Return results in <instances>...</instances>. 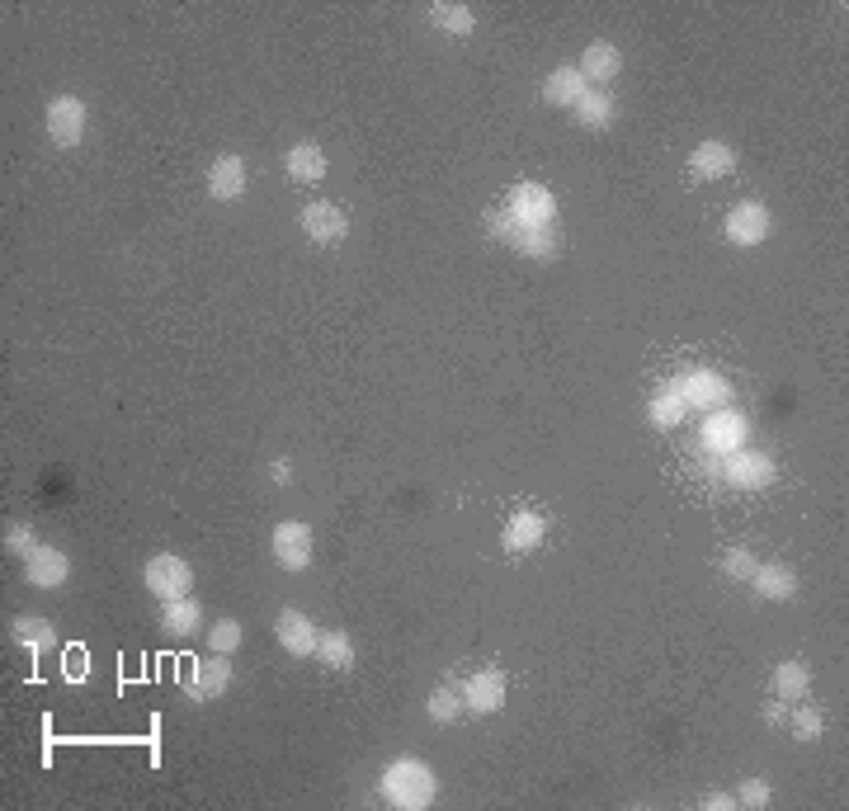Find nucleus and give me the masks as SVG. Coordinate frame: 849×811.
Segmentation results:
<instances>
[{"instance_id":"nucleus-1","label":"nucleus","mask_w":849,"mask_h":811,"mask_svg":"<svg viewBox=\"0 0 849 811\" xmlns=\"http://www.w3.org/2000/svg\"><path fill=\"white\" fill-rule=\"evenodd\" d=\"M434 793H439V783H434V774L420 760H397L383 774V797L392 802V807L420 811V807H430L434 802Z\"/></svg>"},{"instance_id":"nucleus-2","label":"nucleus","mask_w":849,"mask_h":811,"mask_svg":"<svg viewBox=\"0 0 849 811\" xmlns=\"http://www.w3.org/2000/svg\"><path fill=\"white\" fill-rule=\"evenodd\" d=\"M510 222L524 232H552V217H557V199H552L543 184H515L510 189Z\"/></svg>"},{"instance_id":"nucleus-3","label":"nucleus","mask_w":849,"mask_h":811,"mask_svg":"<svg viewBox=\"0 0 849 811\" xmlns=\"http://www.w3.org/2000/svg\"><path fill=\"white\" fill-rule=\"evenodd\" d=\"M189 585H194V571H189L180 557L161 552V557H151V562H147V590H151V595L184 599V595H189Z\"/></svg>"},{"instance_id":"nucleus-4","label":"nucleus","mask_w":849,"mask_h":811,"mask_svg":"<svg viewBox=\"0 0 849 811\" xmlns=\"http://www.w3.org/2000/svg\"><path fill=\"white\" fill-rule=\"evenodd\" d=\"M274 562L283 571H307L312 566V529L298 524V519H288L274 529Z\"/></svg>"},{"instance_id":"nucleus-5","label":"nucleus","mask_w":849,"mask_h":811,"mask_svg":"<svg viewBox=\"0 0 849 811\" xmlns=\"http://www.w3.org/2000/svg\"><path fill=\"white\" fill-rule=\"evenodd\" d=\"M48 137L57 147H76L85 137V104L76 95H57L48 104Z\"/></svg>"},{"instance_id":"nucleus-6","label":"nucleus","mask_w":849,"mask_h":811,"mask_svg":"<svg viewBox=\"0 0 849 811\" xmlns=\"http://www.w3.org/2000/svg\"><path fill=\"white\" fill-rule=\"evenodd\" d=\"M769 213L760 208V203H736L732 213H727V241L732 246H760L769 236Z\"/></svg>"},{"instance_id":"nucleus-7","label":"nucleus","mask_w":849,"mask_h":811,"mask_svg":"<svg viewBox=\"0 0 849 811\" xmlns=\"http://www.w3.org/2000/svg\"><path fill=\"white\" fill-rule=\"evenodd\" d=\"M71 562L67 552H57V547H34L29 557H24V576H29V585H38V590H57L62 580H67Z\"/></svg>"},{"instance_id":"nucleus-8","label":"nucleus","mask_w":849,"mask_h":811,"mask_svg":"<svg viewBox=\"0 0 849 811\" xmlns=\"http://www.w3.org/2000/svg\"><path fill=\"white\" fill-rule=\"evenodd\" d=\"M279 642H283V651L288 656H317V637L321 632L312 628V618L307 613H298V609H283L279 613Z\"/></svg>"},{"instance_id":"nucleus-9","label":"nucleus","mask_w":849,"mask_h":811,"mask_svg":"<svg viewBox=\"0 0 849 811\" xmlns=\"http://www.w3.org/2000/svg\"><path fill=\"white\" fill-rule=\"evenodd\" d=\"M345 213L335 208V203H307L302 208V232H307V241H321V246H331V241H340L345 236Z\"/></svg>"},{"instance_id":"nucleus-10","label":"nucleus","mask_w":849,"mask_h":811,"mask_svg":"<svg viewBox=\"0 0 849 811\" xmlns=\"http://www.w3.org/2000/svg\"><path fill=\"white\" fill-rule=\"evenodd\" d=\"M736 170V151L727 142H699V151L689 156V175L694 180H727Z\"/></svg>"},{"instance_id":"nucleus-11","label":"nucleus","mask_w":849,"mask_h":811,"mask_svg":"<svg viewBox=\"0 0 849 811\" xmlns=\"http://www.w3.org/2000/svg\"><path fill=\"white\" fill-rule=\"evenodd\" d=\"M463 698H467V712H477V717L496 712L500 703H505V679H500V670H482V675H472L463 684Z\"/></svg>"},{"instance_id":"nucleus-12","label":"nucleus","mask_w":849,"mask_h":811,"mask_svg":"<svg viewBox=\"0 0 849 811\" xmlns=\"http://www.w3.org/2000/svg\"><path fill=\"white\" fill-rule=\"evenodd\" d=\"M208 194L213 199H241L246 194V161L241 156H217L213 170H208Z\"/></svg>"},{"instance_id":"nucleus-13","label":"nucleus","mask_w":849,"mask_h":811,"mask_svg":"<svg viewBox=\"0 0 849 811\" xmlns=\"http://www.w3.org/2000/svg\"><path fill=\"white\" fill-rule=\"evenodd\" d=\"M227 684H232V665H227V656H222V651L189 670V694H194V698H217L222 689H227Z\"/></svg>"},{"instance_id":"nucleus-14","label":"nucleus","mask_w":849,"mask_h":811,"mask_svg":"<svg viewBox=\"0 0 849 811\" xmlns=\"http://www.w3.org/2000/svg\"><path fill=\"white\" fill-rule=\"evenodd\" d=\"M618 67H623V57H618L614 43H590V48H585V57H581V76H585V85H604V81H614Z\"/></svg>"},{"instance_id":"nucleus-15","label":"nucleus","mask_w":849,"mask_h":811,"mask_svg":"<svg viewBox=\"0 0 849 811\" xmlns=\"http://www.w3.org/2000/svg\"><path fill=\"white\" fill-rule=\"evenodd\" d=\"M543 533H548V519L538 510H524L505 524V547H510V552H529V547L543 543Z\"/></svg>"},{"instance_id":"nucleus-16","label":"nucleus","mask_w":849,"mask_h":811,"mask_svg":"<svg viewBox=\"0 0 849 811\" xmlns=\"http://www.w3.org/2000/svg\"><path fill=\"white\" fill-rule=\"evenodd\" d=\"M288 175L298 184H317L326 180V151L317 142H298V147L288 151Z\"/></svg>"},{"instance_id":"nucleus-17","label":"nucleus","mask_w":849,"mask_h":811,"mask_svg":"<svg viewBox=\"0 0 849 811\" xmlns=\"http://www.w3.org/2000/svg\"><path fill=\"white\" fill-rule=\"evenodd\" d=\"M543 95H548L552 104H566V109H571V104H576V100L585 95L581 67H557V71L548 76V85H543Z\"/></svg>"},{"instance_id":"nucleus-18","label":"nucleus","mask_w":849,"mask_h":811,"mask_svg":"<svg viewBox=\"0 0 849 811\" xmlns=\"http://www.w3.org/2000/svg\"><path fill=\"white\" fill-rule=\"evenodd\" d=\"M755 590L765 599H788L793 590H798V576L788 571V566H779V562H769V566H755Z\"/></svg>"},{"instance_id":"nucleus-19","label":"nucleus","mask_w":849,"mask_h":811,"mask_svg":"<svg viewBox=\"0 0 849 811\" xmlns=\"http://www.w3.org/2000/svg\"><path fill=\"white\" fill-rule=\"evenodd\" d=\"M727 477L736 486H769L774 481V463L769 458H755V453H736L732 463H727Z\"/></svg>"},{"instance_id":"nucleus-20","label":"nucleus","mask_w":849,"mask_h":811,"mask_svg":"<svg viewBox=\"0 0 849 811\" xmlns=\"http://www.w3.org/2000/svg\"><path fill=\"white\" fill-rule=\"evenodd\" d=\"M199 604L184 595V599H166V609H161V628L166 632H175V637H189V632L199 628Z\"/></svg>"},{"instance_id":"nucleus-21","label":"nucleus","mask_w":849,"mask_h":811,"mask_svg":"<svg viewBox=\"0 0 849 811\" xmlns=\"http://www.w3.org/2000/svg\"><path fill=\"white\" fill-rule=\"evenodd\" d=\"M317 656L326 661V670H350L354 665V646L345 632H321L317 637Z\"/></svg>"},{"instance_id":"nucleus-22","label":"nucleus","mask_w":849,"mask_h":811,"mask_svg":"<svg viewBox=\"0 0 849 811\" xmlns=\"http://www.w3.org/2000/svg\"><path fill=\"white\" fill-rule=\"evenodd\" d=\"M774 689H779V698H802L812 689V670L802 661H783L779 670H774Z\"/></svg>"},{"instance_id":"nucleus-23","label":"nucleus","mask_w":849,"mask_h":811,"mask_svg":"<svg viewBox=\"0 0 849 811\" xmlns=\"http://www.w3.org/2000/svg\"><path fill=\"white\" fill-rule=\"evenodd\" d=\"M434 24L453 38H467L472 34V10H467V5H453V0H439V5H434Z\"/></svg>"},{"instance_id":"nucleus-24","label":"nucleus","mask_w":849,"mask_h":811,"mask_svg":"<svg viewBox=\"0 0 849 811\" xmlns=\"http://www.w3.org/2000/svg\"><path fill=\"white\" fill-rule=\"evenodd\" d=\"M571 109H576V118H581V123H590V128H600V123H609V118H614V104L604 100L600 90H585V95L571 104Z\"/></svg>"},{"instance_id":"nucleus-25","label":"nucleus","mask_w":849,"mask_h":811,"mask_svg":"<svg viewBox=\"0 0 849 811\" xmlns=\"http://www.w3.org/2000/svg\"><path fill=\"white\" fill-rule=\"evenodd\" d=\"M684 415H689V401L680 397V392H666V397L651 401V425H661V430H670V425H680Z\"/></svg>"},{"instance_id":"nucleus-26","label":"nucleus","mask_w":849,"mask_h":811,"mask_svg":"<svg viewBox=\"0 0 849 811\" xmlns=\"http://www.w3.org/2000/svg\"><path fill=\"white\" fill-rule=\"evenodd\" d=\"M15 637L38 656V651L52 642V623L48 618H29V613H24V618H15Z\"/></svg>"},{"instance_id":"nucleus-27","label":"nucleus","mask_w":849,"mask_h":811,"mask_svg":"<svg viewBox=\"0 0 849 811\" xmlns=\"http://www.w3.org/2000/svg\"><path fill=\"white\" fill-rule=\"evenodd\" d=\"M458 712H463V689L444 684V689H434V694H430V717H434V722H453Z\"/></svg>"},{"instance_id":"nucleus-28","label":"nucleus","mask_w":849,"mask_h":811,"mask_svg":"<svg viewBox=\"0 0 849 811\" xmlns=\"http://www.w3.org/2000/svg\"><path fill=\"white\" fill-rule=\"evenodd\" d=\"M680 397L689 401V406H694V401H727V387H722V382H717L713 373H699L694 382H684Z\"/></svg>"},{"instance_id":"nucleus-29","label":"nucleus","mask_w":849,"mask_h":811,"mask_svg":"<svg viewBox=\"0 0 849 811\" xmlns=\"http://www.w3.org/2000/svg\"><path fill=\"white\" fill-rule=\"evenodd\" d=\"M741 439V415H713V425H708V444L713 448H736Z\"/></svg>"},{"instance_id":"nucleus-30","label":"nucleus","mask_w":849,"mask_h":811,"mask_svg":"<svg viewBox=\"0 0 849 811\" xmlns=\"http://www.w3.org/2000/svg\"><path fill=\"white\" fill-rule=\"evenodd\" d=\"M717 562H722V571H727L732 580H750V576H755V566H760V562H755V557L746 552V547H727V552H722Z\"/></svg>"},{"instance_id":"nucleus-31","label":"nucleus","mask_w":849,"mask_h":811,"mask_svg":"<svg viewBox=\"0 0 849 811\" xmlns=\"http://www.w3.org/2000/svg\"><path fill=\"white\" fill-rule=\"evenodd\" d=\"M821 727H826V722H821V712H816V708H798V712H793V736H798V741H816V736H821Z\"/></svg>"},{"instance_id":"nucleus-32","label":"nucleus","mask_w":849,"mask_h":811,"mask_svg":"<svg viewBox=\"0 0 849 811\" xmlns=\"http://www.w3.org/2000/svg\"><path fill=\"white\" fill-rule=\"evenodd\" d=\"M208 642H213V651H222V656H227V651H236V646H241V628H236L232 618H222V623L208 632Z\"/></svg>"},{"instance_id":"nucleus-33","label":"nucleus","mask_w":849,"mask_h":811,"mask_svg":"<svg viewBox=\"0 0 849 811\" xmlns=\"http://www.w3.org/2000/svg\"><path fill=\"white\" fill-rule=\"evenodd\" d=\"M736 802H746V807H769V783H765V778H746Z\"/></svg>"},{"instance_id":"nucleus-34","label":"nucleus","mask_w":849,"mask_h":811,"mask_svg":"<svg viewBox=\"0 0 849 811\" xmlns=\"http://www.w3.org/2000/svg\"><path fill=\"white\" fill-rule=\"evenodd\" d=\"M5 547H10V552H15V557H29V552H34V529H29V524H19V529H10L5 533Z\"/></svg>"},{"instance_id":"nucleus-35","label":"nucleus","mask_w":849,"mask_h":811,"mask_svg":"<svg viewBox=\"0 0 849 811\" xmlns=\"http://www.w3.org/2000/svg\"><path fill=\"white\" fill-rule=\"evenodd\" d=\"M85 670H90V661H81V651H67V675H71V679H81Z\"/></svg>"},{"instance_id":"nucleus-36","label":"nucleus","mask_w":849,"mask_h":811,"mask_svg":"<svg viewBox=\"0 0 849 811\" xmlns=\"http://www.w3.org/2000/svg\"><path fill=\"white\" fill-rule=\"evenodd\" d=\"M732 802H736V797H727V793H708V797H703V807H708V811H722V807H732Z\"/></svg>"},{"instance_id":"nucleus-37","label":"nucleus","mask_w":849,"mask_h":811,"mask_svg":"<svg viewBox=\"0 0 849 811\" xmlns=\"http://www.w3.org/2000/svg\"><path fill=\"white\" fill-rule=\"evenodd\" d=\"M269 477H274V481H279V486H283V481L293 477V467H288V463H283V458H279V463L269 467Z\"/></svg>"},{"instance_id":"nucleus-38","label":"nucleus","mask_w":849,"mask_h":811,"mask_svg":"<svg viewBox=\"0 0 849 811\" xmlns=\"http://www.w3.org/2000/svg\"><path fill=\"white\" fill-rule=\"evenodd\" d=\"M765 722H769V727H779V722H783V708H779V703H769V708H765Z\"/></svg>"}]
</instances>
